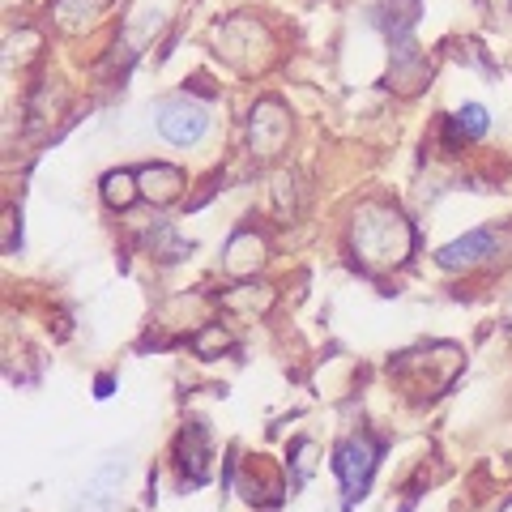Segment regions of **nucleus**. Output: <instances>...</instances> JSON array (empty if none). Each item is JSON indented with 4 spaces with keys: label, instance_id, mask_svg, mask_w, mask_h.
Instances as JSON below:
<instances>
[{
    "label": "nucleus",
    "instance_id": "4",
    "mask_svg": "<svg viewBox=\"0 0 512 512\" xmlns=\"http://www.w3.org/2000/svg\"><path fill=\"white\" fill-rule=\"evenodd\" d=\"M248 137H252V150H256V154H261V158H274V154L286 146V137H291V116H286V107L274 103V99L256 103L252 120H248Z\"/></svg>",
    "mask_w": 512,
    "mask_h": 512
},
{
    "label": "nucleus",
    "instance_id": "14",
    "mask_svg": "<svg viewBox=\"0 0 512 512\" xmlns=\"http://www.w3.org/2000/svg\"><path fill=\"white\" fill-rule=\"evenodd\" d=\"M508 512H512V508H508Z\"/></svg>",
    "mask_w": 512,
    "mask_h": 512
},
{
    "label": "nucleus",
    "instance_id": "7",
    "mask_svg": "<svg viewBox=\"0 0 512 512\" xmlns=\"http://www.w3.org/2000/svg\"><path fill=\"white\" fill-rule=\"evenodd\" d=\"M261 261H265V248H261V235H252V231H239L231 239L227 256H222V265H227L235 278H252L256 269H261Z\"/></svg>",
    "mask_w": 512,
    "mask_h": 512
},
{
    "label": "nucleus",
    "instance_id": "8",
    "mask_svg": "<svg viewBox=\"0 0 512 512\" xmlns=\"http://www.w3.org/2000/svg\"><path fill=\"white\" fill-rule=\"evenodd\" d=\"M180 461H184V474L192 478V483H201L205 466H210V444H205V427L201 423L184 427V436H180Z\"/></svg>",
    "mask_w": 512,
    "mask_h": 512
},
{
    "label": "nucleus",
    "instance_id": "12",
    "mask_svg": "<svg viewBox=\"0 0 512 512\" xmlns=\"http://www.w3.org/2000/svg\"><path fill=\"white\" fill-rule=\"evenodd\" d=\"M291 457H295V487H303L308 483V470H312V457H316V444L312 440H295Z\"/></svg>",
    "mask_w": 512,
    "mask_h": 512
},
{
    "label": "nucleus",
    "instance_id": "1",
    "mask_svg": "<svg viewBox=\"0 0 512 512\" xmlns=\"http://www.w3.org/2000/svg\"><path fill=\"white\" fill-rule=\"evenodd\" d=\"M350 244H355L359 265L380 274V269L402 265L414 252V231L393 205H363L350 227Z\"/></svg>",
    "mask_w": 512,
    "mask_h": 512
},
{
    "label": "nucleus",
    "instance_id": "9",
    "mask_svg": "<svg viewBox=\"0 0 512 512\" xmlns=\"http://www.w3.org/2000/svg\"><path fill=\"white\" fill-rule=\"evenodd\" d=\"M103 201L111 205V210H128L137 197H141V184H137V175H128V171H111L103 175Z\"/></svg>",
    "mask_w": 512,
    "mask_h": 512
},
{
    "label": "nucleus",
    "instance_id": "10",
    "mask_svg": "<svg viewBox=\"0 0 512 512\" xmlns=\"http://www.w3.org/2000/svg\"><path fill=\"white\" fill-rule=\"evenodd\" d=\"M107 9V0H56V22L60 26H86Z\"/></svg>",
    "mask_w": 512,
    "mask_h": 512
},
{
    "label": "nucleus",
    "instance_id": "2",
    "mask_svg": "<svg viewBox=\"0 0 512 512\" xmlns=\"http://www.w3.org/2000/svg\"><path fill=\"white\" fill-rule=\"evenodd\" d=\"M376 466H380V440H372L367 431L363 436H350L346 444H338V453H333V474H338V483L346 491V504H355L367 491Z\"/></svg>",
    "mask_w": 512,
    "mask_h": 512
},
{
    "label": "nucleus",
    "instance_id": "13",
    "mask_svg": "<svg viewBox=\"0 0 512 512\" xmlns=\"http://www.w3.org/2000/svg\"><path fill=\"white\" fill-rule=\"evenodd\" d=\"M227 342H231V333L227 329H205L201 338H197V355H218V350H227Z\"/></svg>",
    "mask_w": 512,
    "mask_h": 512
},
{
    "label": "nucleus",
    "instance_id": "3",
    "mask_svg": "<svg viewBox=\"0 0 512 512\" xmlns=\"http://www.w3.org/2000/svg\"><path fill=\"white\" fill-rule=\"evenodd\" d=\"M158 133H163V141H171V146H197V141L210 133V111H205L201 103L192 99H163L158 103Z\"/></svg>",
    "mask_w": 512,
    "mask_h": 512
},
{
    "label": "nucleus",
    "instance_id": "5",
    "mask_svg": "<svg viewBox=\"0 0 512 512\" xmlns=\"http://www.w3.org/2000/svg\"><path fill=\"white\" fill-rule=\"evenodd\" d=\"M495 248H500V239H495V231L478 227V231H470V235L453 239V244H444V248L436 252V261H440L444 269H470V265H483Z\"/></svg>",
    "mask_w": 512,
    "mask_h": 512
},
{
    "label": "nucleus",
    "instance_id": "6",
    "mask_svg": "<svg viewBox=\"0 0 512 512\" xmlns=\"http://www.w3.org/2000/svg\"><path fill=\"white\" fill-rule=\"evenodd\" d=\"M137 184H141V197H146V201L167 205V201H175L184 192V171L167 167V163H154V167L137 171Z\"/></svg>",
    "mask_w": 512,
    "mask_h": 512
},
{
    "label": "nucleus",
    "instance_id": "11",
    "mask_svg": "<svg viewBox=\"0 0 512 512\" xmlns=\"http://www.w3.org/2000/svg\"><path fill=\"white\" fill-rule=\"evenodd\" d=\"M453 124L461 128V137H466V141L487 137V111L478 107V103H461V111L453 116Z\"/></svg>",
    "mask_w": 512,
    "mask_h": 512
}]
</instances>
